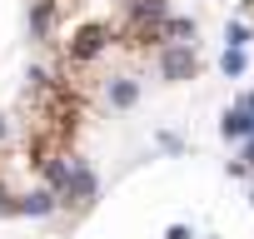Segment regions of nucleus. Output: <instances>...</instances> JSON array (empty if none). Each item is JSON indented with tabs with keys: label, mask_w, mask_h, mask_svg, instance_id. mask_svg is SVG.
Segmentation results:
<instances>
[{
	"label": "nucleus",
	"mask_w": 254,
	"mask_h": 239,
	"mask_svg": "<svg viewBox=\"0 0 254 239\" xmlns=\"http://www.w3.org/2000/svg\"><path fill=\"white\" fill-rule=\"evenodd\" d=\"M219 65H224V75H244V50H234V45H229V50L219 55Z\"/></svg>",
	"instance_id": "obj_1"
}]
</instances>
